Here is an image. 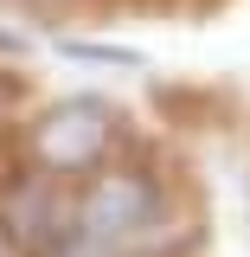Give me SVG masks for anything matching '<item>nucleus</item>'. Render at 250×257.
Segmentation results:
<instances>
[{
	"mask_svg": "<svg viewBox=\"0 0 250 257\" xmlns=\"http://www.w3.org/2000/svg\"><path fill=\"white\" fill-rule=\"evenodd\" d=\"M122 148V109L103 96H64L52 109H39L26 128V155L52 180H90L96 167H109Z\"/></svg>",
	"mask_w": 250,
	"mask_h": 257,
	"instance_id": "nucleus-1",
	"label": "nucleus"
},
{
	"mask_svg": "<svg viewBox=\"0 0 250 257\" xmlns=\"http://www.w3.org/2000/svg\"><path fill=\"white\" fill-rule=\"evenodd\" d=\"M13 109H20V84H13V77L0 71V128L13 122Z\"/></svg>",
	"mask_w": 250,
	"mask_h": 257,
	"instance_id": "nucleus-2",
	"label": "nucleus"
},
{
	"mask_svg": "<svg viewBox=\"0 0 250 257\" xmlns=\"http://www.w3.org/2000/svg\"><path fill=\"white\" fill-rule=\"evenodd\" d=\"M32 7H71V0H32Z\"/></svg>",
	"mask_w": 250,
	"mask_h": 257,
	"instance_id": "nucleus-3",
	"label": "nucleus"
}]
</instances>
